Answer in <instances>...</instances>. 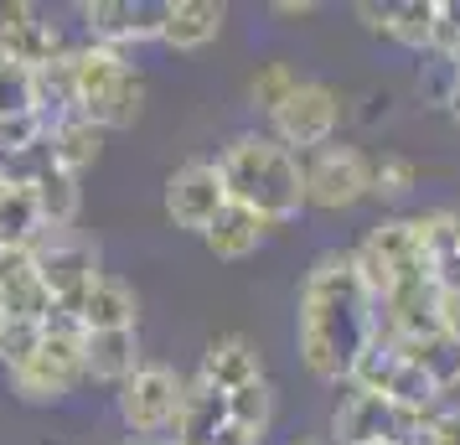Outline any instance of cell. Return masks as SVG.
Returning a JSON list of instances; mask_svg holds the SVG:
<instances>
[{
	"label": "cell",
	"instance_id": "cell-22",
	"mask_svg": "<svg viewBox=\"0 0 460 445\" xmlns=\"http://www.w3.org/2000/svg\"><path fill=\"white\" fill-rule=\"evenodd\" d=\"M47 146H52V166L67 171V176H78L84 166L99 161V150H104V129L88 125L84 114H73V120H63V125L47 129Z\"/></svg>",
	"mask_w": 460,
	"mask_h": 445
},
{
	"label": "cell",
	"instance_id": "cell-6",
	"mask_svg": "<svg viewBox=\"0 0 460 445\" xmlns=\"http://www.w3.org/2000/svg\"><path fill=\"white\" fill-rule=\"evenodd\" d=\"M26 254H31V270L42 280V290L52 296V306H73V300L93 285V275H99L93 244L78 238L73 228H63V234H58V228H42Z\"/></svg>",
	"mask_w": 460,
	"mask_h": 445
},
{
	"label": "cell",
	"instance_id": "cell-9",
	"mask_svg": "<svg viewBox=\"0 0 460 445\" xmlns=\"http://www.w3.org/2000/svg\"><path fill=\"white\" fill-rule=\"evenodd\" d=\"M305 176V208L341 212L367 197V156L357 146H321L300 161Z\"/></svg>",
	"mask_w": 460,
	"mask_h": 445
},
{
	"label": "cell",
	"instance_id": "cell-11",
	"mask_svg": "<svg viewBox=\"0 0 460 445\" xmlns=\"http://www.w3.org/2000/svg\"><path fill=\"white\" fill-rule=\"evenodd\" d=\"M419 424H424V414H403V409H394L383 394H357L352 388L347 399L336 404L332 435H336V445H373V441L403 445Z\"/></svg>",
	"mask_w": 460,
	"mask_h": 445
},
{
	"label": "cell",
	"instance_id": "cell-25",
	"mask_svg": "<svg viewBox=\"0 0 460 445\" xmlns=\"http://www.w3.org/2000/svg\"><path fill=\"white\" fill-rule=\"evenodd\" d=\"M398 362H403V352H398L394 337H383V332H373V342L357 352L352 373H347V383H352L357 394H383L388 388V378L398 373Z\"/></svg>",
	"mask_w": 460,
	"mask_h": 445
},
{
	"label": "cell",
	"instance_id": "cell-16",
	"mask_svg": "<svg viewBox=\"0 0 460 445\" xmlns=\"http://www.w3.org/2000/svg\"><path fill=\"white\" fill-rule=\"evenodd\" d=\"M197 378L208 383V388H217V394H233L243 383L264 378V368H259V352H253L249 337H217V342H208Z\"/></svg>",
	"mask_w": 460,
	"mask_h": 445
},
{
	"label": "cell",
	"instance_id": "cell-8",
	"mask_svg": "<svg viewBox=\"0 0 460 445\" xmlns=\"http://www.w3.org/2000/svg\"><path fill=\"white\" fill-rule=\"evenodd\" d=\"M336 125H341V99H336V88H326V84H300L290 99L270 114V135L290 150V156L295 150L311 156V150L332 146Z\"/></svg>",
	"mask_w": 460,
	"mask_h": 445
},
{
	"label": "cell",
	"instance_id": "cell-12",
	"mask_svg": "<svg viewBox=\"0 0 460 445\" xmlns=\"http://www.w3.org/2000/svg\"><path fill=\"white\" fill-rule=\"evenodd\" d=\"M228 208V187L217 176V161H187L166 176V218L187 234H208V223Z\"/></svg>",
	"mask_w": 460,
	"mask_h": 445
},
{
	"label": "cell",
	"instance_id": "cell-32",
	"mask_svg": "<svg viewBox=\"0 0 460 445\" xmlns=\"http://www.w3.org/2000/svg\"><path fill=\"white\" fill-rule=\"evenodd\" d=\"M300 84H305V78H300L290 63H264V67H259V73L249 78V99H253V109L274 114V109L285 104V99H290Z\"/></svg>",
	"mask_w": 460,
	"mask_h": 445
},
{
	"label": "cell",
	"instance_id": "cell-19",
	"mask_svg": "<svg viewBox=\"0 0 460 445\" xmlns=\"http://www.w3.org/2000/svg\"><path fill=\"white\" fill-rule=\"evenodd\" d=\"M398 352H403V362H414L439 394L460 383V337H450V332H424V337H409V342H398Z\"/></svg>",
	"mask_w": 460,
	"mask_h": 445
},
{
	"label": "cell",
	"instance_id": "cell-14",
	"mask_svg": "<svg viewBox=\"0 0 460 445\" xmlns=\"http://www.w3.org/2000/svg\"><path fill=\"white\" fill-rule=\"evenodd\" d=\"M63 311H73L84 332H135V321H140V300H135V290H129L125 280L93 275V285H88L73 306H63Z\"/></svg>",
	"mask_w": 460,
	"mask_h": 445
},
{
	"label": "cell",
	"instance_id": "cell-18",
	"mask_svg": "<svg viewBox=\"0 0 460 445\" xmlns=\"http://www.w3.org/2000/svg\"><path fill=\"white\" fill-rule=\"evenodd\" d=\"M223 5L217 0H171L166 5V26H161V42L176 52H197V47L217 42L223 31Z\"/></svg>",
	"mask_w": 460,
	"mask_h": 445
},
{
	"label": "cell",
	"instance_id": "cell-5",
	"mask_svg": "<svg viewBox=\"0 0 460 445\" xmlns=\"http://www.w3.org/2000/svg\"><path fill=\"white\" fill-rule=\"evenodd\" d=\"M84 378V326L73 311L63 306H52V316L42 321V347H37V358L26 362L22 373H11L16 383V394L26 404H47V399H63L73 394Z\"/></svg>",
	"mask_w": 460,
	"mask_h": 445
},
{
	"label": "cell",
	"instance_id": "cell-40",
	"mask_svg": "<svg viewBox=\"0 0 460 445\" xmlns=\"http://www.w3.org/2000/svg\"><path fill=\"white\" fill-rule=\"evenodd\" d=\"M125 445H166V441H140V435H129Z\"/></svg>",
	"mask_w": 460,
	"mask_h": 445
},
{
	"label": "cell",
	"instance_id": "cell-23",
	"mask_svg": "<svg viewBox=\"0 0 460 445\" xmlns=\"http://www.w3.org/2000/svg\"><path fill=\"white\" fill-rule=\"evenodd\" d=\"M31 197H37V218H42V228H73L78 223V202H84V191H78V176H67V171L47 166L37 182H31Z\"/></svg>",
	"mask_w": 460,
	"mask_h": 445
},
{
	"label": "cell",
	"instance_id": "cell-26",
	"mask_svg": "<svg viewBox=\"0 0 460 445\" xmlns=\"http://www.w3.org/2000/svg\"><path fill=\"white\" fill-rule=\"evenodd\" d=\"M435 16H439V0H398V5H388V37L398 47L429 52L435 47Z\"/></svg>",
	"mask_w": 460,
	"mask_h": 445
},
{
	"label": "cell",
	"instance_id": "cell-38",
	"mask_svg": "<svg viewBox=\"0 0 460 445\" xmlns=\"http://www.w3.org/2000/svg\"><path fill=\"white\" fill-rule=\"evenodd\" d=\"M274 11H279V16H311L315 5H311V0H279Z\"/></svg>",
	"mask_w": 460,
	"mask_h": 445
},
{
	"label": "cell",
	"instance_id": "cell-21",
	"mask_svg": "<svg viewBox=\"0 0 460 445\" xmlns=\"http://www.w3.org/2000/svg\"><path fill=\"white\" fill-rule=\"evenodd\" d=\"M264 234H270V228H264V223H259L249 208L228 202V208H223V212L208 223V234H202V238H208V249H212L217 259H249L253 249L264 244Z\"/></svg>",
	"mask_w": 460,
	"mask_h": 445
},
{
	"label": "cell",
	"instance_id": "cell-30",
	"mask_svg": "<svg viewBox=\"0 0 460 445\" xmlns=\"http://www.w3.org/2000/svg\"><path fill=\"white\" fill-rule=\"evenodd\" d=\"M383 399L394 404V409H403V414H429V409L439 404V388L419 373L414 362H398V373L388 378Z\"/></svg>",
	"mask_w": 460,
	"mask_h": 445
},
{
	"label": "cell",
	"instance_id": "cell-34",
	"mask_svg": "<svg viewBox=\"0 0 460 445\" xmlns=\"http://www.w3.org/2000/svg\"><path fill=\"white\" fill-rule=\"evenodd\" d=\"M456 78H460V67L450 63V58H439V52H424V67H419V93H424L429 104L445 109V99H450Z\"/></svg>",
	"mask_w": 460,
	"mask_h": 445
},
{
	"label": "cell",
	"instance_id": "cell-28",
	"mask_svg": "<svg viewBox=\"0 0 460 445\" xmlns=\"http://www.w3.org/2000/svg\"><path fill=\"white\" fill-rule=\"evenodd\" d=\"M0 316H16V321H47L52 316V296L42 290L37 270H22L16 280L0 285Z\"/></svg>",
	"mask_w": 460,
	"mask_h": 445
},
{
	"label": "cell",
	"instance_id": "cell-4",
	"mask_svg": "<svg viewBox=\"0 0 460 445\" xmlns=\"http://www.w3.org/2000/svg\"><path fill=\"white\" fill-rule=\"evenodd\" d=\"M352 264H357V275H362V290L373 296V306L388 296V290L409 285V280H435L414 218H388V223H377L373 234L362 238V249L352 254Z\"/></svg>",
	"mask_w": 460,
	"mask_h": 445
},
{
	"label": "cell",
	"instance_id": "cell-33",
	"mask_svg": "<svg viewBox=\"0 0 460 445\" xmlns=\"http://www.w3.org/2000/svg\"><path fill=\"white\" fill-rule=\"evenodd\" d=\"M31 67L0 63V120L5 114H31Z\"/></svg>",
	"mask_w": 460,
	"mask_h": 445
},
{
	"label": "cell",
	"instance_id": "cell-42",
	"mask_svg": "<svg viewBox=\"0 0 460 445\" xmlns=\"http://www.w3.org/2000/svg\"><path fill=\"white\" fill-rule=\"evenodd\" d=\"M5 187H11V182H5V176H0V191H5Z\"/></svg>",
	"mask_w": 460,
	"mask_h": 445
},
{
	"label": "cell",
	"instance_id": "cell-20",
	"mask_svg": "<svg viewBox=\"0 0 460 445\" xmlns=\"http://www.w3.org/2000/svg\"><path fill=\"white\" fill-rule=\"evenodd\" d=\"M31 104L42 114V125H63L78 114V88H73V58H58V63H47L31 73Z\"/></svg>",
	"mask_w": 460,
	"mask_h": 445
},
{
	"label": "cell",
	"instance_id": "cell-1",
	"mask_svg": "<svg viewBox=\"0 0 460 445\" xmlns=\"http://www.w3.org/2000/svg\"><path fill=\"white\" fill-rule=\"evenodd\" d=\"M373 311L377 306L362 290L352 254H321L300 285V321H295L300 362L315 378L347 383L357 352L373 342Z\"/></svg>",
	"mask_w": 460,
	"mask_h": 445
},
{
	"label": "cell",
	"instance_id": "cell-10",
	"mask_svg": "<svg viewBox=\"0 0 460 445\" xmlns=\"http://www.w3.org/2000/svg\"><path fill=\"white\" fill-rule=\"evenodd\" d=\"M166 5L171 0H88L78 5L93 47H114L125 52L129 42H161V26H166Z\"/></svg>",
	"mask_w": 460,
	"mask_h": 445
},
{
	"label": "cell",
	"instance_id": "cell-39",
	"mask_svg": "<svg viewBox=\"0 0 460 445\" xmlns=\"http://www.w3.org/2000/svg\"><path fill=\"white\" fill-rule=\"evenodd\" d=\"M445 109H450V120L460 125V78H456V88H450V99H445Z\"/></svg>",
	"mask_w": 460,
	"mask_h": 445
},
{
	"label": "cell",
	"instance_id": "cell-36",
	"mask_svg": "<svg viewBox=\"0 0 460 445\" xmlns=\"http://www.w3.org/2000/svg\"><path fill=\"white\" fill-rule=\"evenodd\" d=\"M357 16H362V26H367V31H383V37H388V5L362 0V5H357Z\"/></svg>",
	"mask_w": 460,
	"mask_h": 445
},
{
	"label": "cell",
	"instance_id": "cell-3",
	"mask_svg": "<svg viewBox=\"0 0 460 445\" xmlns=\"http://www.w3.org/2000/svg\"><path fill=\"white\" fill-rule=\"evenodd\" d=\"M73 58V88H78V114H84L88 125L109 129H129L140 120V109H146V84H140V73L125 63V52H114V47H78V52H67Z\"/></svg>",
	"mask_w": 460,
	"mask_h": 445
},
{
	"label": "cell",
	"instance_id": "cell-41",
	"mask_svg": "<svg viewBox=\"0 0 460 445\" xmlns=\"http://www.w3.org/2000/svg\"><path fill=\"white\" fill-rule=\"evenodd\" d=\"M295 445H321V441H295Z\"/></svg>",
	"mask_w": 460,
	"mask_h": 445
},
{
	"label": "cell",
	"instance_id": "cell-31",
	"mask_svg": "<svg viewBox=\"0 0 460 445\" xmlns=\"http://www.w3.org/2000/svg\"><path fill=\"white\" fill-rule=\"evenodd\" d=\"M37 347H42V321L0 316V368L5 373H22L26 362L37 358Z\"/></svg>",
	"mask_w": 460,
	"mask_h": 445
},
{
	"label": "cell",
	"instance_id": "cell-13",
	"mask_svg": "<svg viewBox=\"0 0 460 445\" xmlns=\"http://www.w3.org/2000/svg\"><path fill=\"white\" fill-rule=\"evenodd\" d=\"M67 58L63 31L52 22H42L37 5H5L0 11V63H16V67H47Z\"/></svg>",
	"mask_w": 460,
	"mask_h": 445
},
{
	"label": "cell",
	"instance_id": "cell-24",
	"mask_svg": "<svg viewBox=\"0 0 460 445\" xmlns=\"http://www.w3.org/2000/svg\"><path fill=\"white\" fill-rule=\"evenodd\" d=\"M37 234H42V218H37L31 187H5L0 191V244L5 249H31Z\"/></svg>",
	"mask_w": 460,
	"mask_h": 445
},
{
	"label": "cell",
	"instance_id": "cell-27",
	"mask_svg": "<svg viewBox=\"0 0 460 445\" xmlns=\"http://www.w3.org/2000/svg\"><path fill=\"white\" fill-rule=\"evenodd\" d=\"M270 420H274V388L264 378H253V383H243V388L228 394V424H238V430H249V435L264 441Z\"/></svg>",
	"mask_w": 460,
	"mask_h": 445
},
{
	"label": "cell",
	"instance_id": "cell-43",
	"mask_svg": "<svg viewBox=\"0 0 460 445\" xmlns=\"http://www.w3.org/2000/svg\"><path fill=\"white\" fill-rule=\"evenodd\" d=\"M373 445H388V441H373Z\"/></svg>",
	"mask_w": 460,
	"mask_h": 445
},
{
	"label": "cell",
	"instance_id": "cell-7",
	"mask_svg": "<svg viewBox=\"0 0 460 445\" xmlns=\"http://www.w3.org/2000/svg\"><path fill=\"white\" fill-rule=\"evenodd\" d=\"M181 409V378L166 362H140L125 383H119V420L140 435V441H161Z\"/></svg>",
	"mask_w": 460,
	"mask_h": 445
},
{
	"label": "cell",
	"instance_id": "cell-15",
	"mask_svg": "<svg viewBox=\"0 0 460 445\" xmlns=\"http://www.w3.org/2000/svg\"><path fill=\"white\" fill-rule=\"evenodd\" d=\"M228 424V394L208 388L202 378L181 383V409H176V435L166 445H212V435Z\"/></svg>",
	"mask_w": 460,
	"mask_h": 445
},
{
	"label": "cell",
	"instance_id": "cell-35",
	"mask_svg": "<svg viewBox=\"0 0 460 445\" xmlns=\"http://www.w3.org/2000/svg\"><path fill=\"white\" fill-rule=\"evenodd\" d=\"M429 430V445H460V409H445L435 420H424Z\"/></svg>",
	"mask_w": 460,
	"mask_h": 445
},
{
	"label": "cell",
	"instance_id": "cell-37",
	"mask_svg": "<svg viewBox=\"0 0 460 445\" xmlns=\"http://www.w3.org/2000/svg\"><path fill=\"white\" fill-rule=\"evenodd\" d=\"M212 445H259V435H249V430H238V424H223V430L212 435Z\"/></svg>",
	"mask_w": 460,
	"mask_h": 445
},
{
	"label": "cell",
	"instance_id": "cell-17",
	"mask_svg": "<svg viewBox=\"0 0 460 445\" xmlns=\"http://www.w3.org/2000/svg\"><path fill=\"white\" fill-rule=\"evenodd\" d=\"M140 368V337L135 332H84V378L119 383Z\"/></svg>",
	"mask_w": 460,
	"mask_h": 445
},
{
	"label": "cell",
	"instance_id": "cell-2",
	"mask_svg": "<svg viewBox=\"0 0 460 445\" xmlns=\"http://www.w3.org/2000/svg\"><path fill=\"white\" fill-rule=\"evenodd\" d=\"M217 176L228 187V202L249 208L264 228H279L300 218L305 208V176H300V156L279 146L274 135H238L217 156Z\"/></svg>",
	"mask_w": 460,
	"mask_h": 445
},
{
	"label": "cell",
	"instance_id": "cell-29",
	"mask_svg": "<svg viewBox=\"0 0 460 445\" xmlns=\"http://www.w3.org/2000/svg\"><path fill=\"white\" fill-rule=\"evenodd\" d=\"M414 161L409 156H398V150H383L377 161H367V197L377 202H398V197H409L414 191Z\"/></svg>",
	"mask_w": 460,
	"mask_h": 445
}]
</instances>
